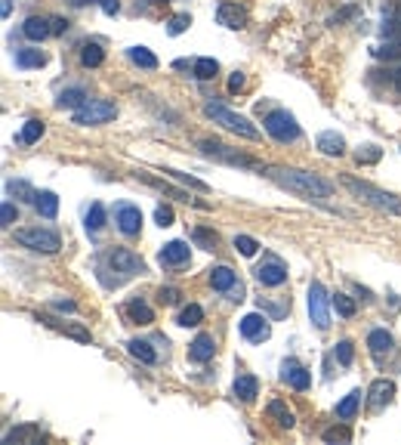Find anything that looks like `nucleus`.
<instances>
[{
  "label": "nucleus",
  "instance_id": "56",
  "mask_svg": "<svg viewBox=\"0 0 401 445\" xmlns=\"http://www.w3.org/2000/svg\"><path fill=\"white\" fill-rule=\"evenodd\" d=\"M10 10H12V0H3V6H0V12H3V19L10 16Z\"/></svg>",
  "mask_w": 401,
  "mask_h": 445
},
{
  "label": "nucleus",
  "instance_id": "18",
  "mask_svg": "<svg viewBox=\"0 0 401 445\" xmlns=\"http://www.w3.org/2000/svg\"><path fill=\"white\" fill-rule=\"evenodd\" d=\"M216 352V340L213 334H197L195 340L189 343V358L191 362H210Z\"/></svg>",
  "mask_w": 401,
  "mask_h": 445
},
{
  "label": "nucleus",
  "instance_id": "21",
  "mask_svg": "<svg viewBox=\"0 0 401 445\" xmlns=\"http://www.w3.org/2000/svg\"><path fill=\"white\" fill-rule=\"evenodd\" d=\"M210 284H213V290H219V294H228L232 288H238V275H234V269H228V266H216V269H210Z\"/></svg>",
  "mask_w": 401,
  "mask_h": 445
},
{
  "label": "nucleus",
  "instance_id": "39",
  "mask_svg": "<svg viewBox=\"0 0 401 445\" xmlns=\"http://www.w3.org/2000/svg\"><path fill=\"white\" fill-rule=\"evenodd\" d=\"M234 251H238L241 257H256L259 241L250 238V235H234Z\"/></svg>",
  "mask_w": 401,
  "mask_h": 445
},
{
  "label": "nucleus",
  "instance_id": "52",
  "mask_svg": "<svg viewBox=\"0 0 401 445\" xmlns=\"http://www.w3.org/2000/svg\"><path fill=\"white\" fill-rule=\"evenodd\" d=\"M158 297H160V303H167V306H170V303L179 300V290H176V288H160Z\"/></svg>",
  "mask_w": 401,
  "mask_h": 445
},
{
  "label": "nucleus",
  "instance_id": "54",
  "mask_svg": "<svg viewBox=\"0 0 401 445\" xmlns=\"http://www.w3.org/2000/svg\"><path fill=\"white\" fill-rule=\"evenodd\" d=\"M56 309H65V312H71L74 303H71V300H59V303H56Z\"/></svg>",
  "mask_w": 401,
  "mask_h": 445
},
{
  "label": "nucleus",
  "instance_id": "6",
  "mask_svg": "<svg viewBox=\"0 0 401 445\" xmlns=\"http://www.w3.org/2000/svg\"><path fill=\"white\" fill-rule=\"evenodd\" d=\"M16 241L22 247H28V251H37V253H56L62 247L59 235L53 232V229H16Z\"/></svg>",
  "mask_w": 401,
  "mask_h": 445
},
{
  "label": "nucleus",
  "instance_id": "23",
  "mask_svg": "<svg viewBox=\"0 0 401 445\" xmlns=\"http://www.w3.org/2000/svg\"><path fill=\"white\" fill-rule=\"evenodd\" d=\"M345 148L343 136L333 133V130H324V133H318V152L321 155H330V158H339Z\"/></svg>",
  "mask_w": 401,
  "mask_h": 445
},
{
  "label": "nucleus",
  "instance_id": "11",
  "mask_svg": "<svg viewBox=\"0 0 401 445\" xmlns=\"http://www.w3.org/2000/svg\"><path fill=\"white\" fill-rule=\"evenodd\" d=\"M241 337L250 340V343H263V340H269L271 337L269 319H265V315H259V312L244 315V319H241Z\"/></svg>",
  "mask_w": 401,
  "mask_h": 445
},
{
  "label": "nucleus",
  "instance_id": "5",
  "mask_svg": "<svg viewBox=\"0 0 401 445\" xmlns=\"http://www.w3.org/2000/svg\"><path fill=\"white\" fill-rule=\"evenodd\" d=\"M263 127L275 142H296L300 139V124H296V117L290 115L287 109H271L269 115L263 117Z\"/></svg>",
  "mask_w": 401,
  "mask_h": 445
},
{
  "label": "nucleus",
  "instance_id": "51",
  "mask_svg": "<svg viewBox=\"0 0 401 445\" xmlns=\"http://www.w3.org/2000/svg\"><path fill=\"white\" fill-rule=\"evenodd\" d=\"M49 28H53V34H56V37H59V34H65V31H68V19L53 16V19H49Z\"/></svg>",
  "mask_w": 401,
  "mask_h": 445
},
{
  "label": "nucleus",
  "instance_id": "35",
  "mask_svg": "<svg viewBox=\"0 0 401 445\" xmlns=\"http://www.w3.org/2000/svg\"><path fill=\"white\" fill-rule=\"evenodd\" d=\"M130 59H133L139 68H148V71L158 68V56H154L148 47H130Z\"/></svg>",
  "mask_w": 401,
  "mask_h": 445
},
{
  "label": "nucleus",
  "instance_id": "20",
  "mask_svg": "<svg viewBox=\"0 0 401 445\" xmlns=\"http://www.w3.org/2000/svg\"><path fill=\"white\" fill-rule=\"evenodd\" d=\"M367 396H370V408L389 405V402H392V396H395V383L386 380V377H380V380L370 383V393Z\"/></svg>",
  "mask_w": 401,
  "mask_h": 445
},
{
  "label": "nucleus",
  "instance_id": "30",
  "mask_svg": "<svg viewBox=\"0 0 401 445\" xmlns=\"http://www.w3.org/2000/svg\"><path fill=\"white\" fill-rule=\"evenodd\" d=\"M105 62V49L99 43H84L80 47V65L84 68H99Z\"/></svg>",
  "mask_w": 401,
  "mask_h": 445
},
{
  "label": "nucleus",
  "instance_id": "43",
  "mask_svg": "<svg viewBox=\"0 0 401 445\" xmlns=\"http://www.w3.org/2000/svg\"><path fill=\"white\" fill-rule=\"evenodd\" d=\"M195 241L204 247V251H213V247H216V232H210V229L197 226V229H195Z\"/></svg>",
  "mask_w": 401,
  "mask_h": 445
},
{
  "label": "nucleus",
  "instance_id": "33",
  "mask_svg": "<svg viewBox=\"0 0 401 445\" xmlns=\"http://www.w3.org/2000/svg\"><path fill=\"white\" fill-rule=\"evenodd\" d=\"M16 65L19 68H43L47 65V56L40 53V49H19L16 53Z\"/></svg>",
  "mask_w": 401,
  "mask_h": 445
},
{
  "label": "nucleus",
  "instance_id": "34",
  "mask_svg": "<svg viewBox=\"0 0 401 445\" xmlns=\"http://www.w3.org/2000/svg\"><path fill=\"white\" fill-rule=\"evenodd\" d=\"M6 192H10V195H16L19 201H31V204L37 201L34 185L25 183V179H10V183H6Z\"/></svg>",
  "mask_w": 401,
  "mask_h": 445
},
{
  "label": "nucleus",
  "instance_id": "25",
  "mask_svg": "<svg viewBox=\"0 0 401 445\" xmlns=\"http://www.w3.org/2000/svg\"><path fill=\"white\" fill-rule=\"evenodd\" d=\"M127 352L136 358V362H142V365H154V362H158V352L151 350V343H148V340H130Z\"/></svg>",
  "mask_w": 401,
  "mask_h": 445
},
{
  "label": "nucleus",
  "instance_id": "10",
  "mask_svg": "<svg viewBox=\"0 0 401 445\" xmlns=\"http://www.w3.org/2000/svg\"><path fill=\"white\" fill-rule=\"evenodd\" d=\"M256 282L265 284V288H278V284L287 282V266L278 257H265L263 263L256 266Z\"/></svg>",
  "mask_w": 401,
  "mask_h": 445
},
{
  "label": "nucleus",
  "instance_id": "40",
  "mask_svg": "<svg viewBox=\"0 0 401 445\" xmlns=\"http://www.w3.org/2000/svg\"><path fill=\"white\" fill-rule=\"evenodd\" d=\"M189 25H191V16H189V12H176V16H170V22H167V34L176 37V34H182V31L189 28Z\"/></svg>",
  "mask_w": 401,
  "mask_h": 445
},
{
  "label": "nucleus",
  "instance_id": "45",
  "mask_svg": "<svg viewBox=\"0 0 401 445\" xmlns=\"http://www.w3.org/2000/svg\"><path fill=\"white\" fill-rule=\"evenodd\" d=\"M352 433L349 426H330V430H324V442H349Z\"/></svg>",
  "mask_w": 401,
  "mask_h": 445
},
{
  "label": "nucleus",
  "instance_id": "17",
  "mask_svg": "<svg viewBox=\"0 0 401 445\" xmlns=\"http://www.w3.org/2000/svg\"><path fill=\"white\" fill-rule=\"evenodd\" d=\"M392 334L386 331V328H374V331L367 334V350H370V356L376 358V362H380L382 356H389V352H392Z\"/></svg>",
  "mask_w": 401,
  "mask_h": 445
},
{
  "label": "nucleus",
  "instance_id": "57",
  "mask_svg": "<svg viewBox=\"0 0 401 445\" xmlns=\"http://www.w3.org/2000/svg\"><path fill=\"white\" fill-rule=\"evenodd\" d=\"M74 6H86V3H99V0H71Z\"/></svg>",
  "mask_w": 401,
  "mask_h": 445
},
{
  "label": "nucleus",
  "instance_id": "38",
  "mask_svg": "<svg viewBox=\"0 0 401 445\" xmlns=\"http://www.w3.org/2000/svg\"><path fill=\"white\" fill-rule=\"evenodd\" d=\"M333 300V309H337L339 315H343V319H352V315L358 312V306H355V300H352L349 294H333L330 297Z\"/></svg>",
  "mask_w": 401,
  "mask_h": 445
},
{
  "label": "nucleus",
  "instance_id": "28",
  "mask_svg": "<svg viewBox=\"0 0 401 445\" xmlns=\"http://www.w3.org/2000/svg\"><path fill=\"white\" fill-rule=\"evenodd\" d=\"M86 102H90V99H86V93L80 90V87H71V90L59 93V99H56L59 109H74V111H77L80 105H86Z\"/></svg>",
  "mask_w": 401,
  "mask_h": 445
},
{
  "label": "nucleus",
  "instance_id": "44",
  "mask_svg": "<svg viewBox=\"0 0 401 445\" xmlns=\"http://www.w3.org/2000/svg\"><path fill=\"white\" fill-rule=\"evenodd\" d=\"M333 352H337V362L349 368V365H352V356H355V350H352V343H349V340H339V343H337V350H333Z\"/></svg>",
  "mask_w": 401,
  "mask_h": 445
},
{
  "label": "nucleus",
  "instance_id": "46",
  "mask_svg": "<svg viewBox=\"0 0 401 445\" xmlns=\"http://www.w3.org/2000/svg\"><path fill=\"white\" fill-rule=\"evenodd\" d=\"M173 220H176V216H173V207H167V204H160V207L154 210V223H158L160 229H164V226H173Z\"/></svg>",
  "mask_w": 401,
  "mask_h": 445
},
{
  "label": "nucleus",
  "instance_id": "7",
  "mask_svg": "<svg viewBox=\"0 0 401 445\" xmlns=\"http://www.w3.org/2000/svg\"><path fill=\"white\" fill-rule=\"evenodd\" d=\"M330 306H333V300L324 290V284L321 282L308 284V319H312V325L318 328V331L330 328Z\"/></svg>",
  "mask_w": 401,
  "mask_h": 445
},
{
  "label": "nucleus",
  "instance_id": "22",
  "mask_svg": "<svg viewBox=\"0 0 401 445\" xmlns=\"http://www.w3.org/2000/svg\"><path fill=\"white\" fill-rule=\"evenodd\" d=\"M232 389H234V396H238L241 402H253L259 396V380L253 374H241V377H234Z\"/></svg>",
  "mask_w": 401,
  "mask_h": 445
},
{
  "label": "nucleus",
  "instance_id": "48",
  "mask_svg": "<svg viewBox=\"0 0 401 445\" xmlns=\"http://www.w3.org/2000/svg\"><path fill=\"white\" fill-rule=\"evenodd\" d=\"M49 325H56L59 331H65V334H71V337H77V340H90V331H84V328H74V325H59V321H53V319H47Z\"/></svg>",
  "mask_w": 401,
  "mask_h": 445
},
{
  "label": "nucleus",
  "instance_id": "24",
  "mask_svg": "<svg viewBox=\"0 0 401 445\" xmlns=\"http://www.w3.org/2000/svg\"><path fill=\"white\" fill-rule=\"evenodd\" d=\"M265 411H269V418L275 420V424L281 426V430H290V426L296 424V420H293V411H290V408L284 405L281 399H271V402H269V408H265Z\"/></svg>",
  "mask_w": 401,
  "mask_h": 445
},
{
  "label": "nucleus",
  "instance_id": "53",
  "mask_svg": "<svg viewBox=\"0 0 401 445\" xmlns=\"http://www.w3.org/2000/svg\"><path fill=\"white\" fill-rule=\"evenodd\" d=\"M99 6H102L105 16H114V12L121 10V0H99Z\"/></svg>",
  "mask_w": 401,
  "mask_h": 445
},
{
  "label": "nucleus",
  "instance_id": "15",
  "mask_svg": "<svg viewBox=\"0 0 401 445\" xmlns=\"http://www.w3.org/2000/svg\"><path fill=\"white\" fill-rule=\"evenodd\" d=\"M136 176H139L142 179V183H148V185H151V189H158V192H167V195H173V198H176V201H185V204H195V207H207V204H204V201H195V198H191L189 195V192H182V189H173V185L170 183H164V179H158V176H151V173H136Z\"/></svg>",
  "mask_w": 401,
  "mask_h": 445
},
{
  "label": "nucleus",
  "instance_id": "8",
  "mask_svg": "<svg viewBox=\"0 0 401 445\" xmlns=\"http://www.w3.org/2000/svg\"><path fill=\"white\" fill-rule=\"evenodd\" d=\"M114 115H117V105L114 102H105V99H90L86 105H80V109L74 111L71 121L80 124V127H96V124H108Z\"/></svg>",
  "mask_w": 401,
  "mask_h": 445
},
{
  "label": "nucleus",
  "instance_id": "36",
  "mask_svg": "<svg viewBox=\"0 0 401 445\" xmlns=\"http://www.w3.org/2000/svg\"><path fill=\"white\" fill-rule=\"evenodd\" d=\"M179 325L182 328H195V325H201L204 321V309L197 306V303H189V306H182V312H179Z\"/></svg>",
  "mask_w": 401,
  "mask_h": 445
},
{
  "label": "nucleus",
  "instance_id": "42",
  "mask_svg": "<svg viewBox=\"0 0 401 445\" xmlns=\"http://www.w3.org/2000/svg\"><path fill=\"white\" fill-rule=\"evenodd\" d=\"M37 436H40L37 426H19V430L6 433V442H28V439H37Z\"/></svg>",
  "mask_w": 401,
  "mask_h": 445
},
{
  "label": "nucleus",
  "instance_id": "27",
  "mask_svg": "<svg viewBox=\"0 0 401 445\" xmlns=\"http://www.w3.org/2000/svg\"><path fill=\"white\" fill-rule=\"evenodd\" d=\"M34 207H37V214H40V216L53 220V216L59 214V198H56V192H37Z\"/></svg>",
  "mask_w": 401,
  "mask_h": 445
},
{
  "label": "nucleus",
  "instance_id": "41",
  "mask_svg": "<svg viewBox=\"0 0 401 445\" xmlns=\"http://www.w3.org/2000/svg\"><path fill=\"white\" fill-rule=\"evenodd\" d=\"M167 176H173V179H179V183H185L189 189H197V192H207V183L204 179H197V176H189V173H179V170H164Z\"/></svg>",
  "mask_w": 401,
  "mask_h": 445
},
{
  "label": "nucleus",
  "instance_id": "13",
  "mask_svg": "<svg viewBox=\"0 0 401 445\" xmlns=\"http://www.w3.org/2000/svg\"><path fill=\"white\" fill-rule=\"evenodd\" d=\"M281 377H284V383H287V387L300 389V393H306L308 383H312V374H308V371L302 368L296 358H284V362H281Z\"/></svg>",
  "mask_w": 401,
  "mask_h": 445
},
{
  "label": "nucleus",
  "instance_id": "32",
  "mask_svg": "<svg viewBox=\"0 0 401 445\" xmlns=\"http://www.w3.org/2000/svg\"><path fill=\"white\" fill-rule=\"evenodd\" d=\"M127 315L136 321V325H151V321H154L151 306H148V303H142V300H130L127 303Z\"/></svg>",
  "mask_w": 401,
  "mask_h": 445
},
{
  "label": "nucleus",
  "instance_id": "29",
  "mask_svg": "<svg viewBox=\"0 0 401 445\" xmlns=\"http://www.w3.org/2000/svg\"><path fill=\"white\" fill-rule=\"evenodd\" d=\"M358 405H361V389H352V393L337 405V418L339 420H352L358 414Z\"/></svg>",
  "mask_w": 401,
  "mask_h": 445
},
{
  "label": "nucleus",
  "instance_id": "26",
  "mask_svg": "<svg viewBox=\"0 0 401 445\" xmlns=\"http://www.w3.org/2000/svg\"><path fill=\"white\" fill-rule=\"evenodd\" d=\"M191 74H195L197 80H213L216 74H219V62L210 59V56H201V59H195V65H191Z\"/></svg>",
  "mask_w": 401,
  "mask_h": 445
},
{
  "label": "nucleus",
  "instance_id": "47",
  "mask_svg": "<svg viewBox=\"0 0 401 445\" xmlns=\"http://www.w3.org/2000/svg\"><path fill=\"white\" fill-rule=\"evenodd\" d=\"M376 161H380V148L376 146H364L358 152V164H376Z\"/></svg>",
  "mask_w": 401,
  "mask_h": 445
},
{
  "label": "nucleus",
  "instance_id": "31",
  "mask_svg": "<svg viewBox=\"0 0 401 445\" xmlns=\"http://www.w3.org/2000/svg\"><path fill=\"white\" fill-rule=\"evenodd\" d=\"M40 136H43V121L31 117V121H25V127H22V133L16 136V142H19V146H34Z\"/></svg>",
  "mask_w": 401,
  "mask_h": 445
},
{
  "label": "nucleus",
  "instance_id": "14",
  "mask_svg": "<svg viewBox=\"0 0 401 445\" xmlns=\"http://www.w3.org/2000/svg\"><path fill=\"white\" fill-rule=\"evenodd\" d=\"M191 257V247L185 244V241H167L164 247H160L158 260L160 266H170V269H179V266H185Z\"/></svg>",
  "mask_w": 401,
  "mask_h": 445
},
{
  "label": "nucleus",
  "instance_id": "4",
  "mask_svg": "<svg viewBox=\"0 0 401 445\" xmlns=\"http://www.w3.org/2000/svg\"><path fill=\"white\" fill-rule=\"evenodd\" d=\"M197 148H201L207 158H219V161H226V164H232V167H247V170L265 173L263 161L250 158V155H244V152H234V148L222 146V142H216V139H201V142H197Z\"/></svg>",
  "mask_w": 401,
  "mask_h": 445
},
{
  "label": "nucleus",
  "instance_id": "19",
  "mask_svg": "<svg viewBox=\"0 0 401 445\" xmlns=\"http://www.w3.org/2000/svg\"><path fill=\"white\" fill-rule=\"evenodd\" d=\"M22 34L28 37V41H34V43L47 41V37L53 34V28H49V19H43V16H28V19H25V25H22Z\"/></svg>",
  "mask_w": 401,
  "mask_h": 445
},
{
  "label": "nucleus",
  "instance_id": "55",
  "mask_svg": "<svg viewBox=\"0 0 401 445\" xmlns=\"http://www.w3.org/2000/svg\"><path fill=\"white\" fill-rule=\"evenodd\" d=\"M392 84H395V90H398V93H401V68H398V71H395V74H392Z\"/></svg>",
  "mask_w": 401,
  "mask_h": 445
},
{
  "label": "nucleus",
  "instance_id": "2",
  "mask_svg": "<svg viewBox=\"0 0 401 445\" xmlns=\"http://www.w3.org/2000/svg\"><path fill=\"white\" fill-rule=\"evenodd\" d=\"M339 183H343L355 198H361L364 204H370V207L401 216V198L392 195V192H382V189H376L374 183H367V179H355V176H349V173H345Z\"/></svg>",
  "mask_w": 401,
  "mask_h": 445
},
{
  "label": "nucleus",
  "instance_id": "1",
  "mask_svg": "<svg viewBox=\"0 0 401 445\" xmlns=\"http://www.w3.org/2000/svg\"><path fill=\"white\" fill-rule=\"evenodd\" d=\"M265 176L271 183H278L281 189L302 195L306 201H324V198L333 195V185L327 179H321L318 173L296 170V167H265Z\"/></svg>",
  "mask_w": 401,
  "mask_h": 445
},
{
  "label": "nucleus",
  "instance_id": "37",
  "mask_svg": "<svg viewBox=\"0 0 401 445\" xmlns=\"http://www.w3.org/2000/svg\"><path fill=\"white\" fill-rule=\"evenodd\" d=\"M102 226H105V207L99 201H93L90 210H86V229H90V232H99Z\"/></svg>",
  "mask_w": 401,
  "mask_h": 445
},
{
  "label": "nucleus",
  "instance_id": "12",
  "mask_svg": "<svg viewBox=\"0 0 401 445\" xmlns=\"http://www.w3.org/2000/svg\"><path fill=\"white\" fill-rule=\"evenodd\" d=\"M114 223H117V229H121V235L133 238V235H139V229H142V210L136 207V204H117Z\"/></svg>",
  "mask_w": 401,
  "mask_h": 445
},
{
  "label": "nucleus",
  "instance_id": "50",
  "mask_svg": "<svg viewBox=\"0 0 401 445\" xmlns=\"http://www.w3.org/2000/svg\"><path fill=\"white\" fill-rule=\"evenodd\" d=\"M244 84H247L244 71H232V78H228V93H241L244 90Z\"/></svg>",
  "mask_w": 401,
  "mask_h": 445
},
{
  "label": "nucleus",
  "instance_id": "9",
  "mask_svg": "<svg viewBox=\"0 0 401 445\" xmlns=\"http://www.w3.org/2000/svg\"><path fill=\"white\" fill-rule=\"evenodd\" d=\"M105 263L114 272H123V275H142V272H145L142 257H136L130 247H111V251L105 253Z\"/></svg>",
  "mask_w": 401,
  "mask_h": 445
},
{
  "label": "nucleus",
  "instance_id": "49",
  "mask_svg": "<svg viewBox=\"0 0 401 445\" xmlns=\"http://www.w3.org/2000/svg\"><path fill=\"white\" fill-rule=\"evenodd\" d=\"M16 216H19L16 204L6 201V204H3V210H0V223H3V226H12V223H16Z\"/></svg>",
  "mask_w": 401,
  "mask_h": 445
},
{
  "label": "nucleus",
  "instance_id": "16",
  "mask_svg": "<svg viewBox=\"0 0 401 445\" xmlns=\"http://www.w3.org/2000/svg\"><path fill=\"white\" fill-rule=\"evenodd\" d=\"M216 22L226 25V28H232V31H241L247 25V12L241 10L238 3H219V10H216Z\"/></svg>",
  "mask_w": 401,
  "mask_h": 445
},
{
  "label": "nucleus",
  "instance_id": "3",
  "mask_svg": "<svg viewBox=\"0 0 401 445\" xmlns=\"http://www.w3.org/2000/svg\"><path fill=\"white\" fill-rule=\"evenodd\" d=\"M204 115H207L213 124H219V127H226V130H232V133L244 136V139H259V130L253 127V124L247 121L244 115H238V111L226 109V105L207 102V105H204Z\"/></svg>",
  "mask_w": 401,
  "mask_h": 445
}]
</instances>
